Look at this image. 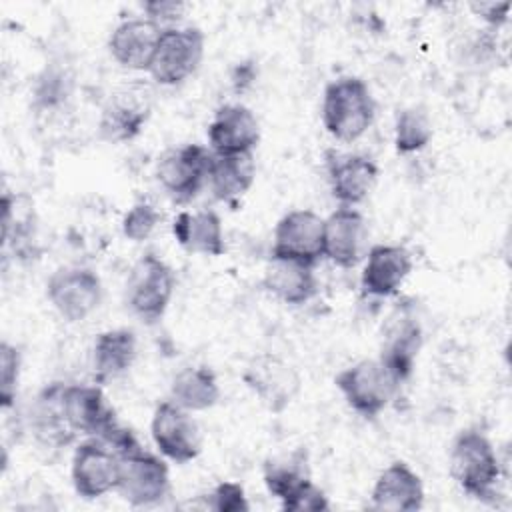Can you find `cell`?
I'll return each instance as SVG.
<instances>
[{"mask_svg": "<svg viewBox=\"0 0 512 512\" xmlns=\"http://www.w3.org/2000/svg\"><path fill=\"white\" fill-rule=\"evenodd\" d=\"M368 228L352 206H340L324 218V258L338 268H354L366 254Z\"/></svg>", "mask_w": 512, "mask_h": 512, "instance_id": "5bb4252c", "label": "cell"}, {"mask_svg": "<svg viewBox=\"0 0 512 512\" xmlns=\"http://www.w3.org/2000/svg\"><path fill=\"white\" fill-rule=\"evenodd\" d=\"M150 434L158 452L176 464L192 462L202 450L200 430L194 418L172 400L156 406L150 422Z\"/></svg>", "mask_w": 512, "mask_h": 512, "instance_id": "8fae6325", "label": "cell"}, {"mask_svg": "<svg viewBox=\"0 0 512 512\" xmlns=\"http://www.w3.org/2000/svg\"><path fill=\"white\" fill-rule=\"evenodd\" d=\"M270 256L316 264L324 258V218L314 210H290L274 228Z\"/></svg>", "mask_w": 512, "mask_h": 512, "instance_id": "7c38bea8", "label": "cell"}, {"mask_svg": "<svg viewBox=\"0 0 512 512\" xmlns=\"http://www.w3.org/2000/svg\"><path fill=\"white\" fill-rule=\"evenodd\" d=\"M346 404L364 418H376L398 390L396 378L380 360H360L334 378Z\"/></svg>", "mask_w": 512, "mask_h": 512, "instance_id": "277c9868", "label": "cell"}, {"mask_svg": "<svg viewBox=\"0 0 512 512\" xmlns=\"http://www.w3.org/2000/svg\"><path fill=\"white\" fill-rule=\"evenodd\" d=\"M170 396L188 412L208 410L220 400L218 378L208 366H188L174 376Z\"/></svg>", "mask_w": 512, "mask_h": 512, "instance_id": "484cf974", "label": "cell"}, {"mask_svg": "<svg viewBox=\"0 0 512 512\" xmlns=\"http://www.w3.org/2000/svg\"><path fill=\"white\" fill-rule=\"evenodd\" d=\"M256 178V160L254 154H230L220 156L212 154L210 174H208V186L214 194V198L236 204L238 198H242Z\"/></svg>", "mask_w": 512, "mask_h": 512, "instance_id": "d4e9b609", "label": "cell"}, {"mask_svg": "<svg viewBox=\"0 0 512 512\" xmlns=\"http://www.w3.org/2000/svg\"><path fill=\"white\" fill-rule=\"evenodd\" d=\"M160 34L162 30L148 18H130L112 30L108 38V50L122 68L148 70Z\"/></svg>", "mask_w": 512, "mask_h": 512, "instance_id": "ffe728a7", "label": "cell"}, {"mask_svg": "<svg viewBox=\"0 0 512 512\" xmlns=\"http://www.w3.org/2000/svg\"><path fill=\"white\" fill-rule=\"evenodd\" d=\"M176 242L194 254L220 256L226 250L220 216L214 210L180 212L172 222Z\"/></svg>", "mask_w": 512, "mask_h": 512, "instance_id": "603a6c76", "label": "cell"}, {"mask_svg": "<svg viewBox=\"0 0 512 512\" xmlns=\"http://www.w3.org/2000/svg\"><path fill=\"white\" fill-rule=\"evenodd\" d=\"M72 484L84 500H96L118 486L120 454L100 438L88 436L78 444L70 468Z\"/></svg>", "mask_w": 512, "mask_h": 512, "instance_id": "ba28073f", "label": "cell"}, {"mask_svg": "<svg viewBox=\"0 0 512 512\" xmlns=\"http://www.w3.org/2000/svg\"><path fill=\"white\" fill-rule=\"evenodd\" d=\"M136 360V334L130 328H112L96 336L92 368L98 384L114 380L130 370Z\"/></svg>", "mask_w": 512, "mask_h": 512, "instance_id": "cb8c5ba5", "label": "cell"}, {"mask_svg": "<svg viewBox=\"0 0 512 512\" xmlns=\"http://www.w3.org/2000/svg\"><path fill=\"white\" fill-rule=\"evenodd\" d=\"M204 56V34L196 26H174L160 34L150 76L162 86H176L190 78Z\"/></svg>", "mask_w": 512, "mask_h": 512, "instance_id": "5b68a950", "label": "cell"}, {"mask_svg": "<svg viewBox=\"0 0 512 512\" xmlns=\"http://www.w3.org/2000/svg\"><path fill=\"white\" fill-rule=\"evenodd\" d=\"M432 122L422 108H404L394 122V148L398 154H414L432 140Z\"/></svg>", "mask_w": 512, "mask_h": 512, "instance_id": "4316f807", "label": "cell"}, {"mask_svg": "<svg viewBox=\"0 0 512 512\" xmlns=\"http://www.w3.org/2000/svg\"><path fill=\"white\" fill-rule=\"evenodd\" d=\"M20 368H22L20 350L14 344L2 340V344H0V404L4 410L10 408L16 400Z\"/></svg>", "mask_w": 512, "mask_h": 512, "instance_id": "f546056e", "label": "cell"}, {"mask_svg": "<svg viewBox=\"0 0 512 512\" xmlns=\"http://www.w3.org/2000/svg\"><path fill=\"white\" fill-rule=\"evenodd\" d=\"M260 124L254 112L242 104L220 106L208 124L212 154H250L258 146Z\"/></svg>", "mask_w": 512, "mask_h": 512, "instance_id": "9a60e30c", "label": "cell"}, {"mask_svg": "<svg viewBox=\"0 0 512 512\" xmlns=\"http://www.w3.org/2000/svg\"><path fill=\"white\" fill-rule=\"evenodd\" d=\"M160 212L150 202H136L122 218V234L132 242H144L160 222Z\"/></svg>", "mask_w": 512, "mask_h": 512, "instance_id": "4dcf8cb0", "label": "cell"}, {"mask_svg": "<svg viewBox=\"0 0 512 512\" xmlns=\"http://www.w3.org/2000/svg\"><path fill=\"white\" fill-rule=\"evenodd\" d=\"M328 182L332 196L342 206H356L368 198L378 180V166L364 154L328 152Z\"/></svg>", "mask_w": 512, "mask_h": 512, "instance_id": "2e32d148", "label": "cell"}, {"mask_svg": "<svg viewBox=\"0 0 512 512\" xmlns=\"http://www.w3.org/2000/svg\"><path fill=\"white\" fill-rule=\"evenodd\" d=\"M118 494L132 506H150L160 502L170 490L168 464L146 452L142 446L120 454Z\"/></svg>", "mask_w": 512, "mask_h": 512, "instance_id": "9c48e42d", "label": "cell"}, {"mask_svg": "<svg viewBox=\"0 0 512 512\" xmlns=\"http://www.w3.org/2000/svg\"><path fill=\"white\" fill-rule=\"evenodd\" d=\"M150 116L148 98L136 90L114 94L102 108L98 130L108 142H128L136 138Z\"/></svg>", "mask_w": 512, "mask_h": 512, "instance_id": "7402d4cb", "label": "cell"}, {"mask_svg": "<svg viewBox=\"0 0 512 512\" xmlns=\"http://www.w3.org/2000/svg\"><path fill=\"white\" fill-rule=\"evenodd\" d=\"M390 320L378 360L388 368L396 382L402 384L414 372V364L422 348V326L406 310H400V314Z\"/></svg>", "mask_w": 512, "mask_h": 512, "instance_id": "ac0fdd59", "label": "cell"}, {"mask_svg": "<svg viewBox=\"0 0 512 512\" xmlns=\"http://www.w3.org/2000/svg\"><path fill=\"white\" fill-rule=\"evenodd\" d=\"M242 380L270 412H282L300 392L298 372L276 354L254 356L246 364Z\"/></svg>", "mask_w": 512, "mask_h": 512, "instance_id": "4fadbf2b", "label": "cell"}, {"mask_svg": "<svg viewBox=\"0 0 512 512\" xmlns=\"http://www.w3.org/2000/svg\"><path fill=\"white\" fill-rule=\"evenodd\" d=\"M176 288L174 270L154 252L144 254L132 268L126 282L128 308L146 324L158 322Z\"/></svg>", "mask_w": 512, "mask_h": 512, "instance_id": "3957f363", "label": "cell"}, {"mask_svg": "<svg viewBox=\"0 0 512 512\" xmlns=\"http://www.w3.org/2000/svg\"><path fill=\"white\" fill-rule=\"evenodd\" d=\"M376 102L368 84L358 76H340L324 88L322 124L340 142H354L368 132Z\"/></svg>", "mask_w": 512, "mask_h": 512, "instance_id": "6da1fadb", "label": "cell"}, {"mask_svg": "<svg viewBox=\"0 0 512 512\" xmlns=\"http://www.w3.org/2000/svg\"><path fill=\"white\" fill-rule=\"evenodd\" d=\"M72 92V78L62 68H46L34 88V100L40 108L60 106Z\"/></svg>", "mask_w": 512, "mask_h": 512, "instance_id": "f1b7e54d", "label": "cell"}, {"mask_svg": "<svg viewBox=\"0 0 512 512\" xmlns=\"http://www.w3.org/2000/svg\"><path fill=\"white\" fill-rule=\"evenodd\" d=\"M282 510L286 512H326L330 510L328 496L312 480L300 484L292 494L280 500Z\"/></svg>", "mask_w": 512, "mask_h": 512, "instance_id": "1f68e13d", "label": "cell"}, {"mask_svg": "<svg viewBox=\"0 0 512 512\" xmlns=\"http://www.w3.org/2000/svg\"><path fill=\"white\" fill-rule=\"evenodd\" d=\"M262 286L290 306L306 304L318 292V280L312 264L276 256H270L268 260Z\"/></svg>", "mask_w": 512, "mask_h": 512, "instance_id": "44dd1931", "label": "cell"}, {"mask_svg": "<svg viewBox=\"0 0 512 512\" xmlns=\"http://www.w3.org/2000/svg\"><path fill=\"white\" fill-rule=\"evenodd\" d=\"M212 150L202 144H184L166 150L156 162V180L176 202L192 200L208 184Z\"/></svg>", "mask_w": 512, "mask_h": 512, "instance_id": "52a82bcc", "label": "cell"}, {"mask_svg": "<svg viewBox=\"0 0 512 512\" xmlns=\"http://www.w3.org/2000/svg\"><path fill=\"white\" fill-rule=\"evenodd\" d=\"M306 480H310V476L302 450L290 454L288 458L266 462L264 466V484L278 500H284Z\"/></svg>", "mask_w": 512, "mask_h": 512, "instance_id": "83f0119b", "label": "cell"}, {"mask_svg": "<svg viewBox=\"0 0 512 512\" xmlns=\"http://www.w3.org/2000/svg\"><path fill=\"white\" fill-rule=\"evenodd\" d=\"M254 78H256V70H254V66H252L250 62L238 64V66L234 68V72H232V84H234V88H236L238 92H242L244 88H248V86L254 82Z\"/></svg>", "mask_w": 512, "mask_h": 512, "instance_id": "d590c367", "label": "cell"}, {"mask_svg": "<svg viewBox=\"0 0 512 512\" xmlns=\"http://www.w3.org/2000/svg\"><path fill=\"white\" fill-rule=\"evenodd\" d=\"M412 270V256L400 244H376L366 252L360 276L362 292L368 296H394Z\"/></svg>", "mask_w": 512, "mask_h": 512, "instance_id": "e0dca14e", "label": "cell"}, {"mask_svg": "<svg viewBox=\"0 0 512 512\" xmlns=\"http://www.w3.org/2000/svg\"><path fill=\"white\" fill-rule=\"evenodd\" d=\"M450 476L476 500L488 502L496 496L502 468L498 454L484 432L466 428L456 434L450 446Z\"/></svg>", "mask_w": 512, "mask_h": 512, "instance_id": "7a4b0ae2", "label": "cell"}, {"mask_svg": "<svg viewBox=\"0 0 512 512\" xmlns=\"http://www.w3.org/2000/svg\"><path fill=\"white\" fill-rule=\"evenodd\" d=\"M60 404L74 434L106 440L120 426L98 384H62Z\"/></svg>", "mask_w": 512, "mask_h": 512, "instance_id": "30bf717a", "label": "cell"}, {"mask_svg": "<svg viewBox=\"0 0 512 512\" xmlns=\"http://www.w3.org/2000/svg\"><path fill=\"white\" fill-rule=\"evenodd\" d=\"M46 298L68 322H82L102 302V280L86 266H62L46 282Z\"/></svg>", "mask_w": 512, "mask_h": 512, "instance_id": "8992f818", "label": "cell"}, {"mask_svg": "<svg viewBox=\"0 0 512 512\" xmlns=\"http://www.w3.org/2000/svg\"><path fill=\"white\" fill-rule=\"evenodd\" d=\"M208 508L216 512H248L250 504L240 482L224 480L210 494Z\"/></svg>", "mask_w": 512, "mask_h": 512, "instance_id": "d6a6232c", "label": "cell"}, {"mask_svg": "<svg viewBox=\"0 0 512 512\" xmlns=\"http://www.w3.org/2000/svg\"><path fill=\"white\" fill-rule=\"evenodd\" d=\"M470 8L484 22H488L490 26L496 28V26H500V24H504L508 20L510 2H474V4H470Z\"/></svg>", "mask_w": 512, "mask_h": 512, "instance_id": "e575fe53", "label": "cell"}, {"mask_svg": "<svg viewBox=\"0 0 512 512\" xmlns=\"http://www.w3.org/2000/svg\"><path fill=\"white\" fill-rule=\"evenodd\" d=\"M370 502L376 510L414 512L424 506V484L406 462L396 460L376 478Z\"/></svg>", "mask_w": 512, "mask_h": 512, "instance_id": "d6986e66", "label": "cell"}, {"mask_svg": "<svg viewBox=\"0 0 512 512\" xmlns=\"http://www.w3.org/2000/svg\"><path fill=\"white\" fill-rule=\"evenodd\" d=\"M142 8L146 14L144 18L154 22L160 30L178 26V22L186 12V4L178 0H152V2H144Z\"/></svg>", "mask_w": 512, "mask_h": 512, "instance_id": "836d02e7", "label": "cell"}]
</instances>
